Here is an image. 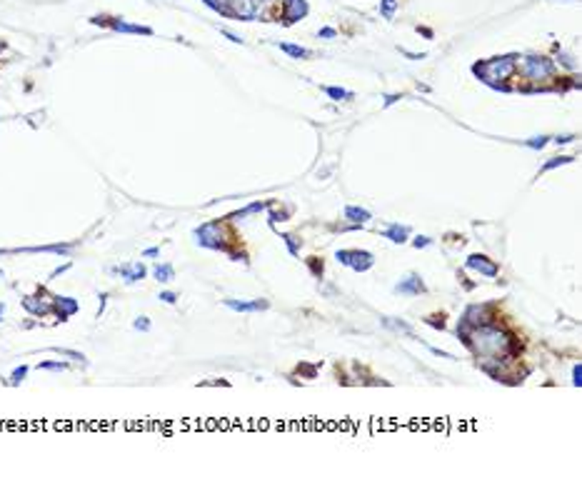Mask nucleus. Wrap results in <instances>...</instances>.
Segmentation results:
<instances>
[{"label": "nucleus", "instance_id": "f257e3e1", "mask_svg": "<svg viewBox=\"0 0 582 487\" xmlns=\"http://www.w3.org/2000/svg\"><path fill=\"white\" fill-rule=\"evenodd\" d=\"M457 335L477 357H485V360H500V357H507L510 352H515L512 337L507 332H503L500 328H495L492 322L490 325H477V328L460 325Z\"/></svg>", "mask_w": 582, "mask_h": 487}, {"label": "nucleus", "instance_id": "f03ea898", "mask_svg": "<svg viewBox=\"0 0 582 487\" xmlns=\"http://www.w3.org/2000/svg\"><path fill=\"white\" fill-rule=\"evenodd\" d=\"M515 70H517V65H515L512 58L490 60V63H483V65H475V73L490 85H500L503 80H510L515 75Z\"/></svg>", "mask_w": 582, "mask_h": 487}, {"label": "nucleus", "instance_id": "7ed1b4c3", "mask_svg": "<svg viewBox=\"0 0 582 487\" xmlns=\"http://www.w3.org/2000/svg\"><path fill=\"white\" fill-rule=\"evenodd\" d=\"M520 73H523L525 80L532 83L530 88H537L540 80L552 78V63L545 58H525L523 65H520Z\"/></svg>", "mask_w": 582, "mask_h": 487}, {"label": "nucleus", "instance_id": "20e7f679", "mask_svg": "<svg viewBox=\"0 0 582 487\" xmlns=\"http://www.w3.org/2000/svg\"><path fill=\"white\" fill-rule=\"evenodd\" d=\"M195 237H197V242L203 248L228 253V245L223 242V228H220V222H205V225L195 228Z\"/></svg>", "mask_w": 582, "mask_h": 487}, {"label": "nucleus", "instance_id": "39448f33", "mask_svg": "<svg viewBox=\"0 0 582 487\" xmlns=\"http://www.w3.org/2000/svg\"><path fill=\"white\" fill-rule=\"evenodd\" d=\"M337 260H340L343 265L352 268V270H357V273L370 270L372 262H375V257H372L370 253H365V250H337Z\"/></svg>", "mask_w": 582, "mask_h": 487}, {"label": "nucleus", "instance_id": "423d86ee", "mask_svg": "<svg viewBox=\"0 0 582 487\" xmlns=\"http://www.w3.org/2000/svg\"><path fill=\"white\" fill-rule=\"evenodd\" d=\"M492 320H495V312H492V308H487V305H470L465 310V315H463V325H467V328L490 325Z\"/></svg>", "mask_w": 582, "mask_h": 487}, {"label": "nucleus", "instance_id": "0eeeda50", "mask_svg": "<svg viewBox=\"0 0 582 487\" xmlns=\"http://www.w3.org/2000/svg\"><path fill=\"white\" fill-rule=\"evenodd\" d=\"M467 268L487 275V277H497V273H500V268H497L495 262H490L485 255H470V257H467Z\"/></svg>", "mask_w": 582, "mask_h": 487}, {"label": "nucleus", "instance_id": "6e6552de", "mask_svg": "<svg viewBox=\"0 0 582 487\" xmlns=\"http://www.w3.org/2000/svg\"><path fill=\"white\" fill-rule=\"evenodd\" d=\"M95 25H110L113 30L117 33H140V35H150L153 30L150 28H143V25H130V23H123V20H105V18H93Z\"/></svg>", "mask_w": 582, "mask_h": 487}, {"label": "nucleus", "instance_id": "1a4fd4ad", "mask_svg": "<svg viewBox=\"0 0 582 487\" xmlns=\"http://www.w3.org/2000/svg\"><path fill=\"white\" fill-rule=\"evenodd\" d=\"M225 305L235 312H260L270 308L268 300H225Z\"/></svg>", "mask_w": 582, "mask_h": 487}, {"label": "nucleus", "instance_id": "9d476101", "mask_svg": "<svg viewBox=\"0 0 582 487\" xmlns=\"http://www.w3.org/2000/svg\"><path fill=\"white\" fill-rule=\"evenodd\" d=\"M110 273L120 275L125 282H137V280H143V277L148 275V270L143 268V262H135V265H120V268H113Z\"/></svg>", "mask_w": 582, "mask_h": 487}, {"label": "nucleus", "instance_id": "9b49d317", "mask_svg": "<svg viewBox=\"0 0 582 487\" xmlns=\"http://www.w3.org/2000/svg\"><path fill=\"white\" fill-rule=\"evenodd\" d=\"M395 292H400V295H420V292H425V285H423L420 275H408L405 280H400L395 285Z\"/></svg>", "mask_w": 582, "mask_h": 487}, {"label": "nucleus", "instance_id": "f8f14e48", "mask_svg": "<svg viewBox=\"0 0 582 487\" xmlns=\"http://www.w3.org/2000/svg\"><path fill=\"white\" fill-rule=\"evenodd\" d=\"M78 308V300H73V297H55V312H58L60 322H65L70 315H75Z\"/></svg>", "mask_w": 582, "mask_h": 487}, {"label": "nucleus", "instance_id": "ddd939ff", "mask_svg": "<svg viewBox=\"0 0 582 487\" xmlns=\"http://www.w3.org/2000/svg\"><path fill=\"white\" fill-rule=\"evenodd\" d=\"M308 13V5L303 0H285V8H283V18L285 23H292V20L303 18Z\"/></svg>", "mask_w": 582, "mask_h": 487}, {"label": "nucleus", "instance_id": "4468645a", "mask_svg": "<svg viewBox=\"0 0 582 487\" xmlns=\"http://www.w3.org/2000/svg\"><path fill=\"white\" fill-rule=\"evenodd\" d=\"M23 308L30 312V315H38V317H43V315H48V312L53 310V305L43 302V300H38V297H25V300H23Z\"/></svg>", "mask_w": 582, "mask_h": 487}, {"label": "nucleus", "instance_id": "2eb2a0df", "mask_svg": "<svg viewBox=\"0 0 582 487\" xmlns=\"http://www.w3.org/2000/svg\"><path fill=\"white\" fill-rule=\"evenodd\" d=\"M408 233L410 230L405 228V225H397V222H395V225H390L388 230H385V237L392 240V242H405V240H408Z\"/></svg>", "mask_w": 582, "mask_h": 487}, {"label": "nucleus", "instance_id": "dca6fc26", "mask_svg": "<svg viewBox=\"0 0 582 487\" xmlns=\"http://www.w3.org/2000/svg\"><path fill=\"white\" fill-rule=\"evenodd\" d=\"M345 217H350L352 222H368V220H370V213H368V210H363V208L348 205V208H345Z\"/></svg>", "mask_w": 582, "mask_h": 487}, {"label": "nucleus", "instance_id": "f3484780", "mask_svg": "<svg viewBox=\"0 0 582 487\" xmlns=\"http://www.w3.org/2000/svg\"><path fill=\"white\" fill-rule=\"evenodd\" d=\"M153 275H155V280H160V282H170V280H175V270H173V265H155V270H153Z\"/></svg>", "mask_w": 582, "mask_h": 487}, {"label": "nucleus", "instance_id": "a211bd4d", "mask_svg": "<svg viewBox=\"0 0 582 487\" xmlns=\"http://www.w3.org/2000/svg\"><path fill=\"white\" fill-rule=\"evenodd\" d=\"M383 325H385V328H390V330L403 332V335H410V337H412V328H410V325H405L403 320L397 322V320H392V317H383Z\"/></svg>", "mask_w": 582, "mask_h": 487}, {"label": "nucleus", "instance_id": "6ab92c4d", "mask_svg": "<svg viewBox=\"0 0 582 487\" xmlns=\"http://www.w3.org/2000/svg\"><path fill=\"white\" fill-rule=\"evenodd\" d=\"M280 50H285V53L292 55V58H310V50L297 48V45H288V43H280Z\"/></svg>", "mask_w": 582, "mask_h": 487}, {"label": "nucleus", "instance_id": "aec40b11", "mask_svg": "<svg viewBox=\"0 0 582 487\" xmlns=\"http://www.w3.org/2000/svg\"><path fill=\"white\" fill-rule=\"evenodd\" d=\"M25 375H28V365H20V368H15L13 370V375H10V380H8V385H20L23 380H25Z\"/></svg>", "mask_w": 582, "mask_h": 487}, {"label": "nucleus", "instance_id": "412c9836", "mask_svg": "<svg viewBox=\"0 0 582 487\" xmlns=\"http://www.w3.org/2000/svg\"><path fill=\"white\" fill-rule=\"evenodd\" d=\"M575 157H552V160H547L543 165V170L540 173H547V170H552V168H560V165H567V163H572Z\"/></svg>", "mask_w": 582, "mask_h": 487}, {"label": "nucleus", "instance_id": "4be33fe9", "mask_svg": "<svg viewBox=\"0 0 582 487\" xmlns=\"http://www.w3.org/2000/svg\"><path fill=\"white\" fill-rule=\"evenodd\" d=\"M328 90V95L332 97V100H352V93L350 90H343V88H325Z\"/></svg>", "mask_w": 582, "mask_h": 487}, {"label": "nucleus", "instance_id": "5701e85b", "mask_svg": "<svg viewBox=\"0 0 582 487\" xmlns=\"http://www.w3.org/2000/svg\"><path fill=\"white\" fill-rule=\"evenodd\" d=\"M53 350L58 352V355H63V357H70V360H75V362H83V365H85V355H83V352L65 350V348H53Z\"/></svg>", "mask_w": 582, "mask_h": 487}, {"label": "nucleus", "instance_id": "b1692460", "mask_svg": "<svg viewBox=\"0 0 582 487\" xmlns=\"http://www.w3.org/2000/svg\"><path fill=\"white\" fill-rule=\"evenodd\" d=\"M68 368L65 362H40L38 365V370H55V372H63Z\"/></svg>", "mask_w": 582, "mask_h": 487}, {"label": "nucleus", "instance_id": "393cba45", "mask_svg": "<svg viewBox=\"0 0 582 487\" xmlns=\"http://www.w3.org/2000/svg\"><path fill=\"white\" fill-rule=\"evenodd\" d=\"M133 328H135V330L148 332V330H150V320H148V317H137L135 322H133Z\"/></svg>", "mask_w": 582, "mask_h": 487}, {"label": "nucleus", "instance_id": "a878e982", "mask_svg": "<svg viewBox=\"0 0 582 487\" xmlns=\"http://www.w3.org/2000/svg\"><path fill=\"white\" fill-rule=\"evenodd\" d=\"M545 143H547V137L540 135V137H532V140H527L525 145H527V148H535V150H537V148H545Z\"/></svg>", "mask_w": 582, "mask_h": 487}, {"label": "nucleus", "instance_id": "bb28decb", "mask_svg": "<svg viewBox=\"0 0 582 487\" xmlns=\"http://www.w3.org/2000/svg\"><path fill=\"white\" fill-rule=\"evenodd\" d=\"M572 385H575V388H580V385H582V368H580V365H575V368H572Z\"/></svg>", "mask_w": 582, "mask_h": 487}, {"label": "nucleus", "instance_id": "cd10ccee", "mask_svg": "<svg viewBox=\"0 0 582 487\" xmlns=\"http://www.w3.org/2000/svg\"><path fill=\"white\" fill-rule=\"evenodd\" d=\"M160 300H163V302H168V305H175V302H177V295L170 292V290H165V292H160Z\"/></svg>", "mask_w": 582, "mask_h": 487}, {"label": "nucleus", "instance_id": "c85d7f7f", "mask_svg": "<svg viewBox=\"0 0 582 487\" xmlns=\"http://www.w3.org/2000/svg\"><path fill=\"white\" fill-rule=\"evenodd\" d=\"M310 270H312V275H323V262H317V257H310Z\"/></svg>", "mask_w": 582, "mask_h": 487}, {"label": "nucleus", "instance_id": "c756f323", "mask_svg": "<svg viewBox=\"0 0 582 487\" xmlns=\"http://www.w3.org/2000/svg\"><path fill=\"white\" fill-rule=\"evenodd\" d=\"M395 5H397V3H395V0H383V13H385V15H388V18H390V15H392V10H395Z\"/></svg>", "mask_w": 582, "mask_h": 487}, {"label": "nucleus", "instance_id": "7c9ffc66", "mask_svg": "<svg viewBox=\"0 0 582 487\" xmlns=\"http://www.w3.org/2000/svg\"><path fill=\"white\" fill-rule=\"evenodd\" d=\"M430 242H432V240L425 237V235H420V237H415V240H412V245H415V248H427Z\"/></svg>", "mask_w": 582, "mask_h": 487}, {"label": "nucleus", "instance_id": "2f4dec72", "mask_svg": "<svg viewBox=\"0 0 582 487\" xmlns=\"http://www.w3.org/2000/svg\"><path fill=\"white\" fill-rule=\"evenodd\" d=\"M283 240L288 242V248H290V253L292 255H297V242H295V237L292 235H283Z\"/></svg>", "mask_w": 582, "mask_h": 487}, {"label": "nucleus", "instance_id": "473e14b6", "mask_svg": "<svg viewBox=\"0 0 582 487\" xmlns=\"http://www.w3.org/2000/svg\"><path fill=\"white\" fill-rule=\"evenodd\" d=\"M425 322H427V325H432V328H440V330H443V328H445V322H443V317H427Z\"/></svg>", "mask_w": 582, "mask_h": 487}, {"label": "nucleus", "instance_id": "72a5a7b5", "mask_svg": "<svg viewBox=\"0 0 582 487\" xmlns=\"http://www.w3.org/2000/svg\"><path fill=\"white\" fill-rule=\"evenodd\" d=\"M572 140H575V135H557L555 143H557V145H565V143H572Z\"/></svg>", "mask_w": 582, "mask_h": 487}, {"label": "nucleus", "instance_id": "f704fd0d", "mask_svg": "<svg viewBox=\"0 0 582 487\" xmlns=\"http://www.w3.org/2000/svg\"><path fill=\"white\" fill-rule=\"evenodd\" d=\"M143 255H145V257H157V255H160V250H157V248H148V250H145Z\"/></svg>", "mask_w": 582, "mask_h": 487}, {"label": "nucleus", "instance_id": "c9c22d12", "mask_svg": "<svg viewBox=\"0 0 582 487\" xmlns=\"http://www.w3.org/2000/svg\"><path fill=\"white\" fill-rule=\"evenodd\" d=\"M320 35H323V38H335V30H332V28H325V30H320Z\"/></svg>", "mask_w": 582, "mask_h": 487}, {"label": "nucleus", "instance_id": "e433bc0d", "mask_svg": "<svg viewBox=\"0 0 582 487\" xmlns=\"http://www.w3.org/2000/svg\"><path fill=\"white\" fill-rule=\"evenodd\" d=\"M395 100H397V95H388V100H385V105H392Z\"/></svg>", "mask_w": 582, "mask_h": 487}, {"label": "nucleus", "instance_id": "4c0bfd02", "mask_svg": "<svg viewBox=\"0 0 582 487\" xmlns=\"http://www.w3.org/2000/svg\"><path fill=\"white\" fill-rule=\"evenodd\" d=\"M255 5H257V10H260V5H265V3H270V0H252Z\"/></svg>", "mask_w": 582, "mask_h": 487}, {"label": "nucleus", "instance_id": "58836bf2", "mask_svg": "<svg viewBox=\"0 0 582 487\" xmlns=\"http://www.w3.org/2000/svg\"><path fill=\"white\" fill-rule=\"evenodd\" d=\"M3 312H5V305L0 302V320H3Z\"/></svg>", "mask_w": 582, "mask_h": 487}]
</instances>
